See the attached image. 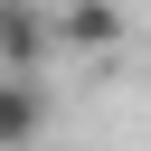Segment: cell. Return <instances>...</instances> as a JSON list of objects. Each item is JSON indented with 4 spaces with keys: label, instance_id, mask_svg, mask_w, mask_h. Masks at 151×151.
Masks as SVG:
<instances>
[{
    "label": "cell",
    "instance_id": "cell-1",
    "mask_svg": "<svg viewBox=\"0 0 151 151\" xmlns=\"http://www.w3.org/2000/svg\"><path fill=\"white\" fill-rule=\"evenodd\" d=\"M57 38H66L76 57H113V47H123V0H66V9H57Z\"/></svg>",
    "mask_w": 151,
    "mask_h": 151
},
{
    "label": "cell",
    "instance_id": "cell-2",
    "mask_svg": "<svg viewBox=\"0 0 151 151\" xmlns=\"http://www.w3.org/2000/svg\"><path fill=\"white\" fill-rule=\"evenodd\" d=\"M38 57H47L38 0H0V76H38Z\"/></svg>",
    "mask_w": 151,
    "mask_h": 151
},
{
    "label": "cell",
    "instance_id": "cell-3",
    "mask_svg": "<svg viewBox=\"0 0 151 151\" xmlns=\"http://www.w3.org/2000/svg\"><path fill=\"white\" fill-rule=\"evenodd\" d=\"M47 132V104H38V85L28 76H0V151H28Z\"/></svg>",
    "mask_w": 151,
    "mask_h": 151
}]
</instances>
